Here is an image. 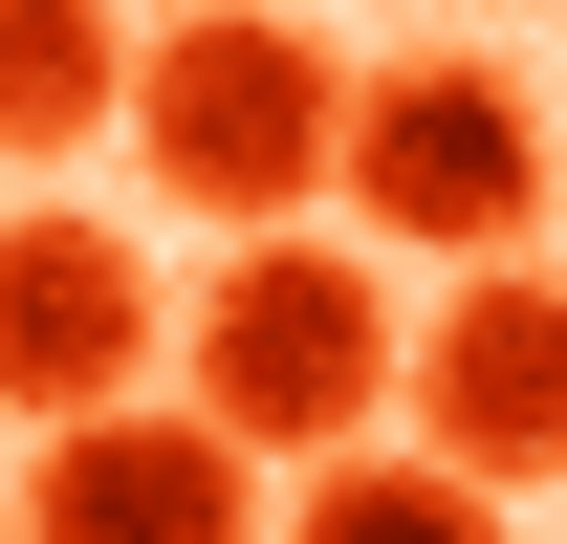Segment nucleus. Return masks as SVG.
<instances>
[{
    "label": "nucleus",
    "instance_id": "nucleus-1",
    "mask_svg": "<svg viewBox=\"0 0 567 544\" xmlns=\"http://www.w3.org/2000/svg\"><path fill=\"white\" fill-rule=\"evenodd\" d=\"M110 132H132V175H153L175 218L262 240V218L328 197L350 66H328L306 22H262V0H153V44H132V87H110Z\"/></svg>",
    "mask_w": 567,
    "mask_h": 544
},
{
    "label": "nucleus",
    "instance_id": "nucleus-2",
    "mask_svg": "<svg viewBox=\"0 0 567 544\" xmlns=\"http://www.w3.org/2000/svg\"><path fill=\"white\" fill-rule=\"evenodd\" d=\"M328 197H350V240H371V262H524V240H546V109H524L481 44L350 66Z\"/></svg>",
    "mask_w": 567,
    "mask_h": 544
},
{
    "label": "nucleus",
    "instance_id": "nucleus-3",
    "mask_svg": "<svg viewBox=\"0 0 567 544\" xmlns=\"http://www.w3.org/2000/svg\"><path fill=\"white\" fill-rule=\"evenodd\" d=\"M197 414L240 458H350L371 414H393V283H371V240L262 218V240L197 283Z\"/></svg>",
    "mask_w": 567,
    "mask_h": 544
},
{
    "label": "nucleus",
    "instance_id": "nucleus-4",
    "mask_svg": "<svg viewBox=\"0 0 567 544\" xmlns=\"http://www.w3.org/2000/svg\"><path fill=\"white\" fill-rule=\"evenodd\" d=\"M153 348H175V305H153V262L110 240V218H66V197L0 218V436L153 393Z\"/></svg>",
    "mask_w": 567,
    "mask_h": 544
},
{
    "label": "nucleus",
    "instance_id": "nucleus-5",
    "mask_svg": "<svg viewBox=\"0 0 567 544\" xmlns=\"http://www.w3.org/2000/svg\"><path fill=\"white\" fill-rule=\"evenodd\" d=\"M240 436L218 414H153V393H110V414H44V458L0 479V544H240Z\"/></svg>",
    "mask_w": 567,
    "mask_h": 544
},
{
    "label": "nucleus",
    "instance_id": "nucleus-6",
    "mask_svg": "<svg viewBox=\"0 0 567 544\" xmlns=\"http://www.w3.org/2000/svg\"><path fill=\"white\" fill-rule=\"evenodd\" d=\"M415 414H436V458L458 479H567V283H524V262H458V305H436L415 348Z\"/></svg>",
    "mask_w": 567,
    "mask_h": 544
},
{
    "label": "nucleus",
    "instance_id": "nucleus-7",
    "mask_svg": "<svg viewBox=\"0 0 567 544\" xmlns=\"http://www.w3.org/2000/svg\"><path fill=\"white\" fill-rule=\"evenodd\" d=\"M132 87V0H0V175H66Z\"/></svg>",
    "mask_w": 567,
    "mask_h": 544
},
{
    "label": "nucleus",
    "instance_id": "nucleus-8",
    "mask_svg": "<svg viewBox=\"0 0 567 544\" xmlns=\"http://www.w3.org/2000/svg\"><path fill=\"white\" fill-rule=\"evenodd\" d=\"M284 544H502V479H458V458H306V523Z\"/></svg>",
    "mask_w": 567,
    "mask_h": 544
}]
</instances>
